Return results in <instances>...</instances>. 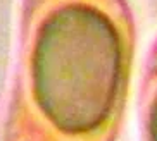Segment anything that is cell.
Listing matches in <instances>:
<instances>
[{
	"instance_id": "obj_2",
	"label": "cell",
	"mask_w": 157,
	"mask_h": 141,
	"mask_svg": "<svg viewBox=\"0 0 157 141\" xmlns=\"http://www.w3.org/2000/svg\"><path fill=\"white\" fill-rule=\"evenodd\" d=\"M150 131H152V141H157V100L152 109V126H150Z\"/></svg>"
},
{
	"instance_id": "obj_1",
	"label": "cell",
	"mask_w": 157,
	"mask_h": 141,
	"mask_svg": "<svg viewBox=\"0 0 157 141\" xmlns=\"http://www.w3.org/2000/svg\"><path fill=\"white\" fill-rule=\"evenodd\" d=\"M67 45H40L36 84L40 105L60 131L74 136L104 131L121 83L119 40L105 26L71 35Z\"/></svg>"
}]
</instances>
